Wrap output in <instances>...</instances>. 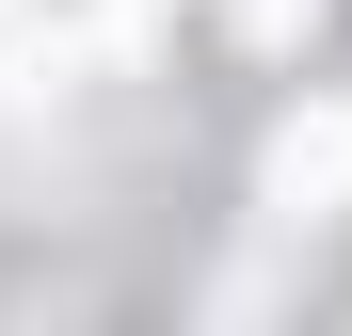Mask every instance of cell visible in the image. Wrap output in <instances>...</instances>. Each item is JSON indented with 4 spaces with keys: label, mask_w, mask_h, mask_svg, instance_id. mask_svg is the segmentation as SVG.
I'll return each instance as SVG.
<instances>
[{
    "label": "cell",
    "mask_w": 352,
    "mask_h": 336,
    "mask_svg": "<svg viewBox=\"0 0 352 336\" xmlns=\"http://www.w3.org/2000/svg\"><path fill=\"white\" fill-rule=\"evenodd\" d=\"M256 192H272V224H336V208H352V96L288 112L272 160H256Z\"/></svg>",
    "instance_id": "cell-1"
},
{
    "label": "cell",
    "mask_w": 352,
    "mask_h": 336,
    "mask_svg": "<svg viewBox=\"0 0 352 336\" xmlns=\"http://www.w3.org/2000/svg\"><path fill=\"white\" fill-rule=\"evenodd\" d=\"M305 16H320V0H241V32H256V48H288Z\"/></svg>",
    "instance_id": "cell-2"
},
{
    "label": "cell",
    "mask_w": 352,
    "mask_h": 336,
    "mask_svg": "<svg viewBox=\"0 0 352 336\" xmlns=\"http://www.w3.org/2000/svg\"><path fill=\"white\" fill-rule=\"evenodd\" d=\"M0 16H16V0H0Z\"/></svg>",
    "instance_id": "cell-3"
}]
</instances>
